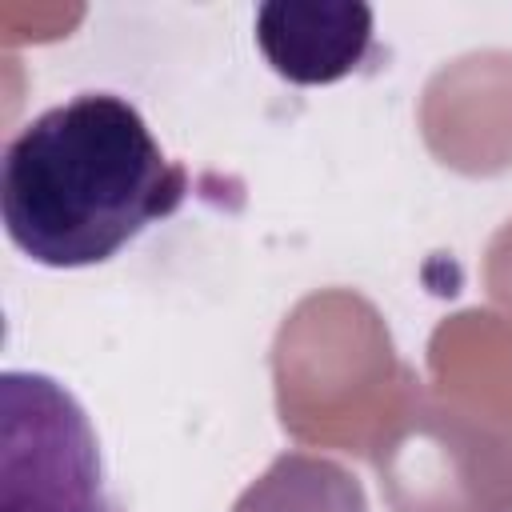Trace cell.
<instances>
[{
	"mask_svg": "<svg viewBox=\"0 0 512 512\" xmlns=\"http://www.w3.org/2000/svg\"><path fill=\"white\" fill-rule=\"evenodd\" d=\"M188 196L140 108L116 92H76L28 120L0 160L8 240L44 268L112 260Z\"/></svg>",
	"mask_w": 512,
	"mask_h": 512,
	"instance_id": "cell-1",
	"label": "cell"
},
{
	"mask_svg": "<svg viewBox=\"0 0 512 512\" xmlns=\"http://www.w3.org/2000/svg\"><path fill=\"white\" fill-rule=\"evenodd\" d=\"M0 512H124L88 412L44 372L0 376Z\"/></svg>",
	"mask_w": 512,
	"mask_h": 512,
	"instance_id": "cell-2",
	"label": "cell"
},
{
	"mask_svg": "<svg viewBox=\"0 0 512 512\" xmlns=\"http://www.w3.org/2000/svg\"><path fill=\"white\" fill-rule=\"evenodd\" d=\"M256 44L276 76L332 84L372 44V8L360 0H268L256 8Z\"/></svg>",
	"mask_w": 512,
	"mask_h": 512,
	"instance_id": "cell-3",
	"label": "cell"
},
{
	"mask_svg": "<svg viewBox=\"0 0 512 512\" xmlns=\"http://www.w3.org/2000/svg\"><path fill=\"white\" fill-rule=\"evenodd\" d=\"M232 512H364V492L340 464L292 452L280 456Z\"/></svg>",
	"mask_w": 512,
	"mask_h": 512,
	"instance_id": "cell-4",
	"label": "cell"
}]
</instances>
